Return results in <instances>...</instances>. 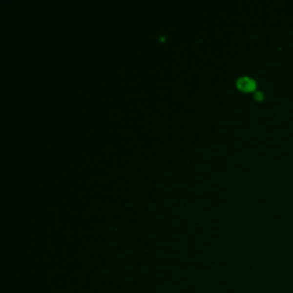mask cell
Instances as JSON below:
<instances>
[{"label": "cell", "mask_w": 293, "mask_h": 293, "mask_svg": "<svg viewBox=\"0 0 293 293\" xmlns=\"http://www.w3.org/2000/svg\"><path fill=\"white\" fill-rule=\"evenodd\" d=\"M238 88L243 92H252L255 88V83L249 77H243L237 82Z\"/></svg>", "instance_id": "cell-1"}, {"label": "cell", "mask_w": 293, "mask_h": 293, "mask_svg": "<svg viewBox=\"0 0 293 293\" xmlns=\"http://www.w3.org/2000/svg\"><path fill=\"white\" fill-rule=\"evenodd\" d=\"M255 99L256 100H261L262 99V94H261V93H256V94H255Z\"/></svg>", "instance_id": "cell-2"}]
</instances>
